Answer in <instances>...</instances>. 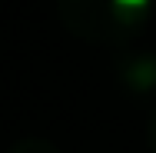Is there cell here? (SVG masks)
Here are the masks:
<instances>
[{
  "instance_id": "7a4b0ae2",
  "label": "cell",
  "mask_w": 156,
  "mask_h": 153,
  "mask_svg": "<svg viewBox=\"0 0 156 153\" xmlns=\"http://www.w3.org/2000/svg\"><path fill=\"white\" fill-rule=\"evenodd\" d=\"M113 70L129 97H156V50H120Z\"/></svg>"
},
{
  "instance_id": "3957f363",
  "label": "cell",
  "mask_w": 156,
  "mask_h": 153,
  "mask_svg": "<svg viewBox=\"0 0 156 153\" xmlns=\"http://www.w3.org/2000/svg\"><path fill=\"white\" fill-rule=\"evenodd\" d=\"M3 153H63L57 143H50V140H43V137H23V140H17V143H10Z\"/></svg>"
},
{
  "instance_id": "277c9868",
  "label": "cell",
  "mask_w": 156,
  "mask_h": 153,
  "mask_svg": "<svg viewBox=\"0 0 156 153\" xmlns=\"http://www.w3.org/2000/svg\"><path fill=\"white\" fill-rule=\"evenodd\" d=\"M146 143H150V150L156 153V110H153V117H150V126H146Z\"/></svg>"
},
{
  "instance_id": "6da1fadb",
  "label": "cell",
  "mask_w": 156,
  "mask_h": 153,
  "mask_svg": "<svg viewBox=\"0 0 156 153\" xmlns=\"http://www.w3.org/2000/svg\"><path fill=\"white\" fill-rule=\"evenodd\" d=\"M156 0H57L60 24L83 43L126 47L153 17Z\"/></svg>"
}]
</instances>
